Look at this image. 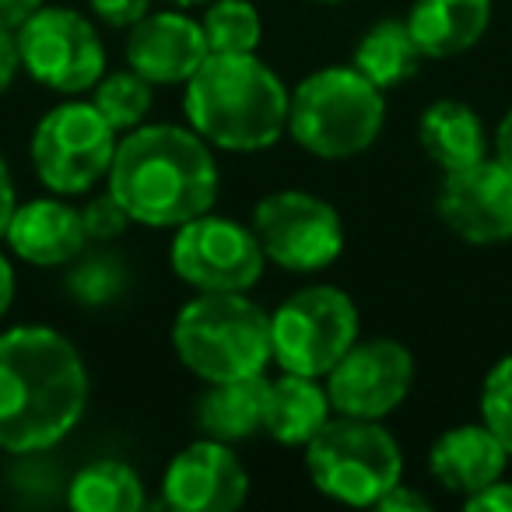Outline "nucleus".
I'll return each instance as SVG.
<instances>
[{
    "label": "nucleus",
    "mask_w": 512,
    "mask_h": 512,
    "mask_svg": "<svg viewBox=\"0 0 512 512\" xmlns=\"http://www.w3.org/2000/svg\"><path fill=\"white\" fill-rule=\"evenodd\" d=\"M169 264L193 292H249L264 278L267 256L253 228L207 211L176 228Z\"/></svg>",
    "instance_id": "nucleus-11"
},
{
    "label": "nucleus",
    "mask_w": 512,
    "mask_h": 512,
    "mask_svg": "<svg viewBox=\"0 0 512 512\" xmlns=\"http://www.w3.org/2000/svg\"><path fill=\"white\" fill-rule=\"evenodd\" d=\"M200 25L211 53H256L264 39V18L249 0H211Z\"/></svg>",
    "instance_id": "nucleus-26"
},
{
    "label": "nucleus",
    "mask_w": 512,
    "mask_h": 512,
    "mask_svg": "<svg viewBox=\"0 0 512 512\" xmlns=\"http://www.w3.org/2000/svg\"><path fill=\"white\" fill-rule=\"evenodd\" d=\"M46 0H0V29L4 32H18Z\"/></svg>",
    "instance_id": "nucleus-33"
},
{
    "label": "nucleus",
    "mask_w": 512,
    "mask_h": 512,
    "mask_svg": "<svg viewBox=\"0 0 512 512\" xmlns=\"http://www.w3.org/2000/svg\"><path fill=\"white\" fill-rule=\"evenodd\" d=\"M421 60L425 57H421L404 18H383V22L369 25L355 43V53H351V67L383 92L411 81L418 74Z\"/></svg>",
    "instance_id": "nucleus-22"
},
{
    "label": "nucleus",
    "mask_w": 512,
    "mask_h": 512,
    "mask_svg": "<svg viewBox=\"0 0 512 512\" xmlns=\"http://www.w3.org/2000/svg\"><path fill=\"white\" fill-rule=\"evenodd\" d=\"M8 249L32 267H71L88 249V232L81 207L67 197H36L15 207L4 232Z\"/></svg>",
    "instance_id": "nucleus-16"
},
{
    "label": "nucleus",
    "mask_w": 512,
    "mask_h": 512,
    "mask_svg": "<svg viewBox=\"0 0 512 512\" xmlns=\"http://www.w3.org/2000/svg\"><path fill=\"white\" fill-rule=\"evenodd\" d=\"M18 36L22 71L60 95L92 92L106 74V43L88 15L60 4H43Z\"/></svg>",
    "instance_id": "nucleus-10"
},
{
    "label": "nucleus",
    "mask_w": 512,
    "mask_h": 512,
    "mask_svg": "<svg viewBox=\"0 0 512 512\" xmlns=\"http://www.w3.org/2000/svg\"><path fill=\"white\" fill-rule=\"evenodd\" d=\"M491 158L512 172V109L498 120L495 134H491Z\"/></svg>",
    "instance_id": "nucleus-35"
},
{
    "label": "nucleus",
    "mask_w": 512,
    "mask_h": 512,
    "mask_svg": "<svg viewBox=\"0 0 512 512\" xmlns=\"http://www.w3.org/2000/svg\"><path fill=\"white\" fill-rule=\"evenodd\" d=\"M11 302H15V267L4 253H0V320L8 316Z\"/></svg>",
    "instance_id": "nucleus-36"
},
{
    "label": "nucleus",
    "mask_w": 512,
    "mask_h": 512,
    "mask_svg": "<svg viewBox=\"0 0 512 512\" xmlns=\"http://www.w3.org/2000/svg\"><path fill=\"white\" fill-rule=\"evenodd\" d=\"M165 4H176V8H197V4H211V0H165Z\"/></svg>",
    "instance_id": "nucleus-37"
},
{
    "label": "nucleus",
    "mask_w": 512,
    "mask_h": 512,
    "mask_svg": "<svg viewBox=\"0 0 512 512\" xmlns=\"http://www.w3.org/2000/svg\"><path fill=\"white\" fill-rule=\"evenodd\" d=\"M330 414H334V407H330L323 379L299 376V372H285V369H281L278 379H271L264 432L274 442L306 449V442L327 425Z\"/></svg>",
    "instance_id": "nucleus-21"
},
{
    "label": "nucleus",
    "mask_w": 512,
    "mask_h": 512,
    "mask_svg": "<svg viewBox=\"0 0 512 512\" xmlns=\"http://www.w3.org/2000/svg\"><path fill=\"white\" fill-rule=\"evenodd\" d=\"M313 4H344V0H313Z\"/></svg>",
    "instance_id": "nucleus-38"
},
{
    "label": "nucleus",
    "mask_w": 512,
    "mask_h": 512,
    "mask_svg": "<svg viewBox=\"0 0 512 512\" xmlns=\"http://www.w3.org/2000/svg\"><path fill=\"white\" fill-rule=\"evenodd\" d=\"M88 8L109 29H130L151 11V0H88Z\"/></svg>",
    "instance_id": "nucleus-29"
},
{
    "label": "nucleus",
    "mask_w": 512,
    "mask_h": 512,
    "mask_svg": "<svg viewBox=\"0 0 512 512\" xmlns=\"http://www.w3.org/2000/svg\"><path fill=\"white\" fill-rule=\"evenodd\" d=\"M386 123L383 88L355 67H320L288 95V134L306 155L348 162L379 141Z\"/></svg>",
    "instance_id": "nucleus-5"
},
{
    "label": "nucleus",
    "mask_w": 512,
    "mask_h": 512,
    "mask_svg": "<svg viewBox=\"0 0 512 512\" xmlns=\"http://www.w3.org/2000/svg\"><path fill=\"white\" fill-rule=\"evenodd\" d=\"M130 288V271L123 264V256L109 253V249H95V253H81L67 271V295L85 309H102L123 299Z\"/></svg>",
    "instance_id": "nucleus-24"
},
{
    "label": "nucleus",
    "mask_w": 512,
    "mask_h": 512,
    "mask_svg": "<svg viewBox=\"0 0 512 512\" xmlns=\"http://www.w3.org/2000/svg\"><path fill=\"white\" fill-rule=\"evenodd\" d=\"M404 22L421 57L449 60L484 39L491 25V0H414Z\"/></svg>",
    "instance_id": "nucleus-18"
},
{
    "label": "nucleus",
    "mask_w": 512,
    "mask_h": 512,
    "mask_svg": "<svg viewBox=\"0 0 512 512\" xmlns=\"http://www.w3.org/2000/svg\"><path fill=\"white\" fill-rule=\"evenodd\" d=\"M463 505H467V512H512V481L498 477L488 488L463 498Z\"/></svg>",
    "instance_id": "nucleus-30"
},
{
    "label": "nucleus",
    "mask_w": 512,
    "mask_h": 512,
    "mask_svg": "<svg viewBox=\"0 0 512 512\" xmlns=\"http://www.w3.org/2000/svg\"><path fill=\"white\" fill-rule=\"evenodd\" d=\"M509 449L495 439L488 425H456L446 428L428 449V470L449 495H474L491 481L505 477Z\"/></svg>",
    "instance_id": "nucleus-17"
},
{
    "label": "nucleus",
    "mask_w": 512,
    "mask_h": 512,
    "mask_svg": "<svg viewBox=\"0 0 512 512\" xmlns=\"http://www.w3.org/2000/svg\"><path fill=\"white\" fill-rule=\"evenodd\" d=\"M376 509H383V512H428L432 509V502H428L421 491H414L411 484L397 481L383 498H379Z\"/></svg>",
    "instance_id": "nucleus-31"
},
{
    "label": "nucleus",
    "mask_w": 512,
    "mask_h": 512,
    "mask_svg": "<svg viewBox=\"0 0 512 512\" xmlns=\"http://www.w3.org/2000/svg\"><path fill=\"white\" fill-rule=\"evenodd\" d=\"M88 369L67 334L22 323L0 334V449L46 453L78 428L88 407Z\"/></svg>",
    "instance_id": "nucleus-1"
},
{
    "label": "nucleus",
    "mask_w": 512,
    "mask_h": 512,
    "mask_svg": "<svg viewBox=\"0 0 512 512\" xmlns=\"http://www.w3.org/2000/svg\"><path fill=\"white\" fill-rule=\"evenodd\" d=\"M207 53L204 25L183 11H148L127 29V64L151 85H186Z\"/></svg>",
    "instance_id": "nucleus-15"
},
{
    "label": "nucleus",
    "mask_w": 512,
    "mask_h": 512,
    "mask_svg": "<svg viewBox=\"0 0 512 512\" xmlns=\"http://www.w3.org/2000/svg\"><path fill=\"white\" fill-rule=\"evenodd\" d=\"M439 221L470 246H498L512 239V172L495 158L442 172L435 193Z\"/></svg>",
    "instance_id": "nucleus-13"
},
{
    "label": "nucleus",
    "mask_w": 512,
    "mask_h": 512,
    "mask_svg": "<svg viewBox=\"0 0 512 512\" xmlns=\"http://www.w3.org/2000/svg\"><path fill=\"white\" fill-rule=\"evenodd\" d=\"M15 207H18L15 176H11L8 162H4V155H0V239H4V232H8V221H11V214H15Z\"/></svg>",
    "instance_id": "nucleus-34"
},
{
    "label": "nucleus",
    "mask_w": 512,
    "mask_h": 512,
    "mask_svg": "<svg viewBox=\"0 0 512 512\" xmlns=\"http://www.w3.org/2000/svg\"><path fill=\"white\" fill-rule=\"evenodd\" d=\"M106 190L134 225L179 228L214 207L221 190L214 148L186 123H141L116 141Z\"/></svg>",
    "instance_id": "nucleus-2"
},
{
    "label": "nucleus",
    "mask_w": 512,
    "mask_h": 512,
    "mask_svg": "<svg viewBox=\"0 0 512 512\" xmlns=\"http://www.w3.org/2000/svg\"><path fill=\"white\" fill-rule=\"evenodd\" d=\"M249 495V474L228 442L197 439L169 460L162 498L179 512H235Z\"/></svg>",
    "instance_id": "nucleus-14"
},
{
    "label": "nucleus",
    "mask_w": 512,
    "mask_h": 512,
    "mask_svg": "<svg viewBox=\"0 0 512 512\" xmlns=\"http://www.w3.org/2000/svg\"><path fill=\"white\" fill-rule=\"evenodd\" d=\"M249 228L267 264L292 274L327 271L344 253V221L323 197L309 190H274L253 207Z\"/></svg>",
    "instance_id": "nucleus-9"
},
{
    "label": "nucleus",
    "mask_w": 512,
    "mask_h": 512,
    "mask_svg": "<svg viewBox=\"0 0 512 512\" xmlns=\"http://www.w3.org/2000/svg\"><path fill=\"white\" fill-rule=\"evenodd\" d=\"M81 221H85V232H88V242H113L127 232L134 221L130 214L123 211V204L113 197V193H95L85 207H81Z\"/></svg>",
    "instance_id": "nucleus-28"
},
{
    "label": "nucleus",
    "mask_w": 512,
    "mask_h": 512,
    "mask_svg": "<svg viewBox=\"0 0 512 512\" xmlns=\"http://www.w3.org/2000/svg\"><path fill=\"white\" fill-rule=\"evenodd\" d=\"M148 495L137 470L123 460H95L67 484V505L74 512H137Z\"/></svg>",
    "instance_id": "nucleus-23"
},
{
    "label": "nucleus",
    "mask_w": 512,
    "mask_h": 512,
    "mask_svg": "<svg viewBox=\"0 0 512 512\" xmlns=\"http://www.w3.org/2000/svg\"><path fill=\"white\" fill-rule=\"evenodd\" d=\"M29 155L46 190L57 197H85L106 183L116 155V130L95 102L67 99L36 123Z\"/></svg>",
    "instance_id": "nucleus-7"
},
{
    "label": "nucleus",
    "mask_w": 512,
    "mask_h": 512,
    "mask_svg": "<svg viewBox=\"0 0 512 512\" xmlns=\"http://www.w3.org/2000/svg\"><path fill=\"white\" fill-rule=\"evenodd\" d=\"M362 323L348 292L334 285H309L288 295L271 313L274 365L299 376L323 379L358 341Z\"/></svg>",
    "instance_id": "nucleus-8"
},
{
    "label": "nucleus",
    "mask_w": 512,
    "mask_h": 512,
    "mask_svg": "<svg viewBox=\"0 0 512 512\" xmlns=\"http://www.w3.org/2000/svg\"><path fill=\"white\" fill-rule=\"evenodd\" d=\"M306 470L316 491L365 509L404 481V449L383 421L330 414L327 425L306 442Z\"/></svg>",
    "instance_id": "nucleus-6"
},
{
    "label": "nucleus",
    "mask_w": 512,
    "mask_h": 512,
    "mask_svg": "<svg viewBox=\"0 0 512 512\" xmlns=\"http://www.w3.org/2000/svg\"><path fill=\"white\" fill-rule=\"evenodd\" d=\"M288 95L256 53H207L183 85V113L211 148L256 155L288 134Z\"/></svg>",
    "instance_id": "nucleus-3"
},
{
    "label": "nucleus",
    "mask_w": 512,
    "mask_h": 512,
    "mask_svg": "<svg viewBox=\"0 0 512 512\" xmlns=\"http://www.w3.org/2000/svg\"><path fill=\"white\" fill-rule=\"evenodd\" d=\"M267 390H271V379L264 372L225 379V383H207L204 397L197 400L200 432L207 439L228 442V446L253 439L256 432H264Z\"/></svg>",
    "instance_id": "nucleus-19"
},
{
    "label": "nucleus",
    "mask_w": 512,
    "mask_h": 512,
    "mask_svg": "<svg viewBox=\"0 0 512 512\" xmlns=\"http://www.w3.org/2000/svg\"><path fill=\"white\" fill-rule=\"evenodd\" d=\"M481 421L512 456V355L498 358L481 386Z\"/></svg>",
    "instance_id": "nucleus-27"
},
{
    "label": "nucleus",
    "mask_w": 512,
    "mask_h": 512,
    "mask_svg": "<svg viewBox=\"0 0 512 512\" xmlns=\"http://www.w3.org/2000/svg\"><path fill=\"white\" fill-rule=\"evenodd\" d=\"M334 414L383 421L414 386V355L393 337H358L348 355L323 376Z\"/></svg>",
    "instance_id": "nucleus-12"
},
{
    "label": "nucleus",
    "mask_w": 512,
    "mask_h": 512,
    "mask_svg": "<svg viewBox=\"0 0 512 512\" xmlns=\"http://www.w3.org/2000/svg\"><path fill=\"white\" fill-rule=\"evenodd\" d=\"M418 144L442 172L463 169L491 155L481 116L460 99H439L418 116Z\"/></svg>",
    "instance_id": "nucleus-20"
},
{
    "label": "nucleus",
    "mask_w": 512,
    "mask_h": 512,
    "mask_svg": "<svg viewBox=\"0 0 512 512\" xmlns=\"http://www.w3.org/2000/svg\"><path fill=\"white\" fill-rule=\"evenodd\" d=\"M151 81H144L137 71H116L102 74L92 88V102L102 116L109 120V127L116 134H127V130L148 123V113L155 106V92H151Z\"/></svg>",
    "instance_id": "nucleus-25"
},
{
    "label": "nucleus",
    "mask_w": 512,
    "mask_h": 512,
    "mask_svg": "<svg viewBox=\"0 0 512 512\" xmlns=\"http://www.w3.org/2000/svg\"><path fill=\"white\" fill-rule=\"evenodd\" d=\"M172 351L200 383L256 376L274 362L271 313L249 292H197L172 320Z\"/></svg>",
    "instance_id": "nucleus-4"
},
{
    "label": "nucleus",
    "mask_w": 512,
    "mask_h": 512,
    "mask_svg": "<svg viewBox=\"0 0 512 512\" xmlns=\"http://www.w3.org/2000/svg\"><path fill=\"white\" fill-rule=\"evenodd\" d=\"M18 71H22V53H18V36L15 32L0 29V99L8 95V88L15 85Z\"/></svg>",
    "instance_id": "nucleus-32"
}]
</instances>
